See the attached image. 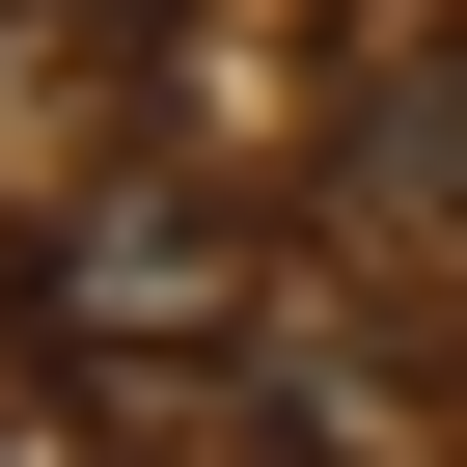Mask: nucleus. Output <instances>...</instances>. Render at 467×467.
Returning <instances> with one entry per match:
<instances>
[{
  "label": "nucleus",
  "mask_w": 467,
  "mask_h": 467,
  "mask_svg": "<svg viewBox=\"0 0 467 467\" xmlns=\"http://www.w3.org/2000/svg\"><path fill=\"white\" fill-rule=\"evenodd\" d=\"M28 330L192 385V358H248V330H275V248H248L220 192H165V165H83V192H28Z\"/></svg>",
  "instance_id": "nucleus-1"
},
{
  "label": "nucleus",
  "mask_w": 467,
  "mask_h": 467,
  "mask_svg": "<svg viewBox=\"0 0 467 467\" xmlns=\"http://www.w3.org/2000/svg\"><path fill=\"white\" fill-rule=\"evenodd\" d=\"M0 467H110V412H0Z\"/></svg>",
  "instance_id": "nucleus-2"
}]
</instances>
